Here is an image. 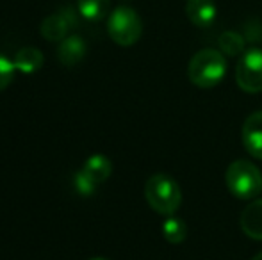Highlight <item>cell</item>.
Returning <instances> with one entry per match:
<instances>
[{"label":"cell","mask_w":262,"mask_h":260,"mask_svg":"<svg viewBox=\"0 0 262 260\" xmlns=\"http://www.w3.org/2000/svg\"><path fill=\"white\" fill-rule=\"evenodd\" d=\"M227 73V59L220 50L204 49L191 57L187 64V77L196 87L210 89L223 80Z\"/></svg>","instance_id":"1"},{"label":"cell","mask_w":262,"mask_h":260,"mask_svg":"<svg viewBox=\"0 0 262 260\" xmlns=\"http://www.w3.org/2000/svg\"><path fill=\"white\" fill-rule=\"evenodd\" d=\"M145 198L148 205L162 216H173L182 203V191L169 175L156 173L146 180Z\"/></svg>","instance_id":"2"},{"label":"cell","mask_w":262,"mask_h":260,"mask_svg":"<svg viewBox=\"0 0 262 260\" xmlns=\"http://www.w3.org/2000/svg\"><path fill=\"white\" fill-rule=\"evenodd\" d=\"M228 191L239 200H253L262 191L260 170L248 160H235L227 168L225 173Z\"/></svg>","instance_id":"3"},{"label":"cell","mask_w":262,"mask_h":260,"mask_svg":"<svg viewBox=\"0 0 262 260\" xmlns=\"http://www.w3.org/2000/svg\"><path fill=\"white\" fill-rule=\"evenodd\" d=\"M107 32L111 39L120 46H132L143 34V21L132 7L120 6L109 14Z\"/></svg>","instance_id":"4"},{"label":"cell","mask_w":262,"mask_h":260,"mask_svg":"<svg viewBox=\"0 0 262 260\" xmlns=\"http://www.w3.org/2000/svg\"><path fill=\"white\" fill-rule=\"evenodd\" d=\"M235 80L237 86L246 93H260L262 91V50L250 49L241 56L235 66Z\"/></svg>","instance_id":"5"},{"label":"cell","mask_w":262,"mask_h":260,"mask_svg":"<svg viewBox=\"0 0 262 260\" xmlns=\"http://www.w3.org/2000/svg\"><path fill=\"white\" fill-rule=\"evenodd\" d=\"M77 27V16L75 11L72 7H64V9L52 13L41 21V36L47 41L61 43L64 38H68V32Z\"/></svg>","instance_id":"6"},{"label":"cell","mask_w":262,"mask_h":260,"mask_svg":"<svg viewBox=\"0 0 262 260\" xmlns=\"http://www.w3.org/2000/svg\"><path fill=\"white\" fill-rule=\"evenodd\" d=\"M243 145L255 159H262V111L250 114L243 123Z\"/></svg>","instance_id":"7"},{"label":"cell","mask_w":262,"mask_h":260,"mask_svg":"<svg viewBox=\"0 0 262 260\" xmlns=\"http://www.w3.org/2000/svg\"><path fill=\"white\" fill-rule=\"evenodd\" d=\"M186 14L189 21L196 27H209L217 16V7L214 0H187Z\"/></svg>","instance_id":"8"},{"label":"cell","mask_w":262,"mask_h":260,"mask_svg":"<svg viewBox=\"0 0 262 260\" xmlns=\"http://www.w3.org/2000/svg\"><path fill=\"white\" fill-rule=\"evenodd\" d=\"M86 56V41L80 36H68L59 43L57 59L62 66H75Z\"/></svg>","instance_id":"9"},{"label":"cell","mask_w":262,"mask_h":260,"mask_svg":"<svg viewBox=\"0 0 262 260\" xmlns=\"http://www.w3.org/2000/svg\"><path fill=\"white\" fill-rule=\"evenodd\" d=\"M241 228L248 237L262 241V198L246 205L241 212Z\"/></svg>","instance_id":"10"},{"label":"cell","mask_w":262,"mask_h":260,"mask_svg":"<svg viewBox=\"0 0 262 260\" xmlns=\"http://www.w3.org/2000/svg\"><path fill=\"white\" fill-rule=\"evenodd\" d=\"M43 61H45V57H43L41 50L34 49V46H25V49L18 50L13 63L16 66L18 72L31 75V73H36L39 68H41Z\"/></svg>","instance_id":"11"},{"label":"cell","mask_w":262,"mask_h":260,"mask_svg":"<svg viewBox=\"0 0 262 260\" xmlns=\"http://www.w3.org/2000/svg\"><path fill=\"white\" fill-rule=\"evenodd\" d=\"M77 11L88 21H100L111 13V0H77Z\"/></svg>","instance_id":"12"},{"label":"cell","mask_w":262,"mask_h":260,"mask_svg":"<svg viewBox=\"0 0 262 260\" xmlns=\"http://www.w3.org/2000/svg\"><path fill=\"white\" fill-rule=\"evenodd\" d=\"M82 170L86 171L97 184H104L107 178L111 177V173H113V164H111V160L107 159L105 155L98 153V155H91L90 159L86 160Z\"/></svg>","instance_id":"13"},{"label":"cell","mask_w":262,"mask_h":260,"mask_svg":"<svg viewBox=\"0 0 262 260\" xmlns=\"http://www.w3.org/2000/svg\"><path fill=\"white\" fill-rule=\"evenodd\" d=\"M162 235L171 244L184 243L187 237L186 221L182 218H177V216H166L164 223H162Z\"/></svg>","instance_id":"14"},{"label":"cell","mask_w":262,"mask_h":260,"mask_svg":"<svg viewBox=\"0 0 262 260\" xmlns=\"http://www.w3.org/2000/svg\"><path fill=\"white\" fill-rule=\"evenodd\" d=\"M220 49L227 56H237L245 50V39L237 32H223L220 36Z\"/></svg>","instance_id":"15"},{"label":"cell","mask_w":262,"mask_h":260,"mask_svg":"<svg viewBox=\"0 0 262 260\" xmlns=\"http://www.w3.org/2000/svg\"><path fill=\"white\" fill-rule=\"evenodd\" d=\"M98 185L100 184H97L84 170L77 171L75 177H73V187H75V191L79 193L80 196H91L97 191Z\"/></svg>","instance_id":"16"},{"label":"cell","mask_w":262,"mask_h":260,"mask_svg":"<svg viewBox=\"0 0 262 260\" xmlns=\"http://www.w3.org/2000/svg\"><path fill=\"white\" fill-rule=\"evenodd\" d=\"M14 69L16 66L11 59H7L4 54H0V91H4L11 82H13Z\"/></svg>","instance_id":"17"},{"label":"cell","mask_w":262,"mask_h":260,"mask_svg":"<svg viewBox=\"0 0 262 260\" xmlns=\"http://www.w3.org/2000/svg\"><path fill=\"white\" fill-rule=\"evenodd\" d=\"M252 260H262V253H259V255H257V257H253Z\"/></svg>","instance_id":"18"},{"label":"cell","mask_w":262,"mask_h":260,"mask_svg":"<svg viewBox=\"0 0 262 260\" xmlns=\"http://www.w3.org/2000/svg\"><path fill=\"white\" fill-rule=\"evenodd\" d=\"M90 260H109V258H102V257H95V258H90Z\"/></svg>","instance_id":"19"}]
</instances>
